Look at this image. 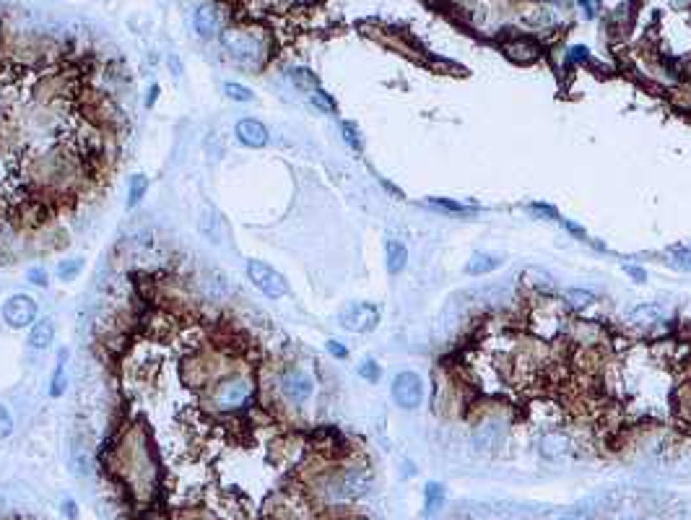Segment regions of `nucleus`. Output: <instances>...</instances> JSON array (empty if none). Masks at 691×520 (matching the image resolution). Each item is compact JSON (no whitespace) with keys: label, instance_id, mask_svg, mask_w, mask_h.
Masks as SVG:
<instances>
[{"label":"nucleus","instance_id":"nucleus-13","mask_svg":"<svg viewBox=\"0 0 691 520\" xmlns=\"http://www.w3.org/2000/svg\"><path fill=\"white\" fill-rule=\"evenodd\" d=\"M629 320H632V325H655L663 320V307H658V304H639L637 310L629 313Z\"/></svg>","mask_w":691,"mask_h":520},{"label":"nucleus","instance_id":"nucleus-31","mask_svg":"<svg viewBox=\"0 0 691 520\" xmlns=\"http://www.w3.org/2000/svg\"><path fill=\"white\" fill-rule=\"evenodd\" d=\"M325 349H328V354H330L333 359H346V357H348V349H346L341 341H335V338H330V341L325 344Z\"/></svg>","mask_w":691,"mask_h":520},{"label":"nucleus","instance_id":"nucleus-23","mask_svg":"<svg viewBox=\"0 0 691 520\" xmlns=\"http://www.w3.org/2000/svg\"><path fill=\"white\" fill-rule=\"evenodd\" d=\"M26 281L32 286H39V289H47L50 286V271L44 266H29L26 268Z\"/></svg>","mask_w":691,"mask_h":520},{"label":"nucleus","instance_id":"nucleus-33","mask_svg":"<svg viewBox=\"0 0 691 520\" xmlns=\"http://www.w3.org/2000/svg\"><path fill=\"white\" fill-rule=\"evenodd\" d=\"M580 6H583L585 16H595L600 8V0H580Z\"/></svg>","mask_w":691,"mask_h":520},{"label":"nucleus","instance_id":"nucleus-10","mask_svg":"<svg viewBox=\"0 0 691 520\" xmlns=\"http://www.w3.org/2000/svg\"><path fill=\"white\" fill-rule=\"evenodd\" d=\"M502 263H504V260L499 258V255H491V252H473L471 260H468V266H465V273H471V276H484V273L497 271Z\"/></svg>","mask_w":691,"mask_h":520},{"label":"nucleus","instance_id":"nucleus-37","mask_svg":"<svg viewBox=\"0 0 691 520\" xmlns=\"http://www.w3.org/2000/svg\"><path fill=\"white\" fill-rule=\"evenodd\" d=\"M156 99H159V86L151 84V89H149V97H146V107L151 109L153 104H156Z\"/></svg>","mask_w":691,"mask_h":520},{"label":"nucleus","instance_id":"nucleus-2","mask_svg":"<svg viewBox=\"0 0 691 520\" xmlns=\"http://www.w3.org/2000/svg\"><path fill=\"white\" fill-rule=\"evenodd\" d=\"M247 279L268 299H283L289 294V281L263 260H247Z\"/></svg>","mask_w":691,"mask_h":520},{"label":"nucleus","instance_id":"nucleus-28","mask_svg":"<svg viewBox=\"0 0 691 520\" xmlns=\"http://www.w3.org/2000/svg\"><path fill=\"white\" fill-rule=\"evenodd\" d=\"M670 263H673L676 268L691 271V248H673L670 250Z\"/></svg>","mask_w":691,"mask_h":520},{"label":"nucleus","instance_id":"nucleus-24","mask_svg":"<svg viewBox=\"0 0 691 520\" xmlns=\"http://www.w3.org/2000/svg\"><path fill=\"white\" fill-rule=\"evenodd\" d=\"M499 434L502 432H499L497 424H481V427L475 429V445H478V447H489L491 440H497Z\"/></svg>","mask_w":691,"mask_h":520},{"label":"nucleus","instance_id":"nucleus-29","mask_svg":"<svg viewBox=\"0 0 691 520\" xmlns=\"http://www.w3.org/2000/svg\"><path fill=\"white\" fill-rule=\"evenodd\" d=\"M73 466H76V471H81V474H88V471H91V461H88V455L84 447H73Z\"/></svg>","mask_w":691,"mask_h":520},{"label":"nucleus","instance_id":"nucleus-6","mask_svg":"<svg viewBox=\"0 0 691 520\" xmlns=\"http://www.w3.org/2000/svg\"><path fill=\"white\" fill-rule=\"evenodd\" d=\"M234 136H237V141L242 143V146H247V149H263V146H268V138H270L268 128H265L258 118L237 120Z\"/></svg>","mask_w":691,"mask_h":520},{"label":"nucleus","instance_id":"nucleus-17","mask_svg":"<svg viewBox=\"0 0 691 520\" xmlns=\"http://www.w3.org/2000/svg\"><path fill=\"white\" fill-rule=\"evenodd\" d=\"M442 502H444V489L437 481H429L426 489H424V510H426V515H434L437 510L442 508Z\"/></svg>","mask_w":691,"mask_h":520},{"label":"nucleus","instance_id":"nucleus-20","mask_svg":"<svg viewBox=\"0 0 691 520\" xmlns=\"http://www.w3.org/2000/svg\"><path fill=\"white\" fill-rule=\"evenodd\" d=\"M507 53L515 57V60H525V63H530V60H536L538 57V47L533 42H518V44H507Z\"/></svg>","mask_w":691,"mask_h":520},{"label":"nucleus","instance_id":"nucleus-27","mask_svg":"<svg viewBox=\"0 0 691 520\" xmlns=\"http://www.w3.org/2000/svg\"><path fill=\"white\" fill-rule=\"evenodd\" d=\"M564 299H567V302H572V304H577V307H585V304H593L595 302V294L587 292V289H567Z\"/></svg>","mask_w":691,"mask_h":520},{"label":"nucleus","instance_id":"nucleus-34","mask_svg":"<svg viewBox=\"0 0 691 520\" xmlns=\"http://www.w3.org/2000/svg\"><path fill=\"white\" fill-rule=\"evenodd\" d=\"M627 273H629V276H632V279H634V281H637V284H645V281H647V273L642 271L639 266H627Z\"/></svg>","mask_w":691,"mask_h":520},{"label":"nucleus","instance_id":"nucleus-8","mask_svg":"<svg viewBox=\"0 0 691 520\" xmlns=\"http://www.w3.org/2000/svg\"><path fill=\"white\" fill-rule=\"evenodd\" d=\"M55 333H57V328H55L53 317H37L34 325L29 328L26 344H29V349H34V351H47V349L53 346Z\"/></svg>","mask_w":691,"mask_h":520},{"label":"nucleus","instance_id":"nucleus-30","mask_svg":"<svg viewBox=\"0 0 691 520\" xmlns=\"http://www.w3.org/2000/svg\"><path fill=\"white\" fill-rule=\"evenodd\" d=\"M8 434H13V416H11V411L0 403V440L8 437Z\"/></svg>","mask_w":691,"mask_h":520},{"label":"nucleus","instance_id":"nucleus-11","mask_svg":"<svg viewBox=\"0 0 691 520\" xmlns=\"http://www.w3.org/2000/svg\"><path fill=\"white\" fill-rule=\"evenodd\" d=\"M385 258H388V271L395 276L406 268V263H408V250L403 242H395V239H388V245H385Z\"/></svg>","mask_w":691,"mask_h":520},{"label":"nucleus","instance_id":"nucleus-26","mask_svg":"<svg viewBox=\"0 0 691 520\" xmlns=\"http://www.w3.org/2000/svg\"><path fill=\"white\" fill-rule=\"evenodd\" d=\"M429 203H432V206L444 208V211H453V214H463V216H468V214H473L475 211V206H463V203H455V201H450V198H432Z\"/></svg>","mask_w":691,"mask_h":520},{"label":"nucleus","instance_id":"nucleus-5","mask_svg":"<svg viewBox=\"0 0 691 520\" xmlns=\"http://www.w3.org/2000/svg\"><path fill=\"white\" fill-rule=\"evenodd\" d=\"M390 393H392V401H395V406L410 411V409L422 406L424 382L416 372H400V375H395V380H392V388H390Z\"/></svg>","mask_w":691,"mask_h":520},{"label":"nucleus","instance_id":"nucleus-7","mask_svg":"<svg viewBox=\"0 0 691 520\" xmlns=\"http://www.w3.org/2000/svg\"><path fill=\"white\" fill-rule=\"evenodd\" d=\"M193 29L200 39H216L218 32H221V19H218L216 8L214 6H200L193 13Z\"/></svg>","mask_w":691,"mask_h":520},{"label":"nucleus","instance_id":"nucleus-32","mask_svg":"<svg viewBox=\"0 0 691 520\" xmlns=\"http://www.w3.org/2000/svg\"><path fill=\"white\" fill-rule=\"evenodd\" d=\"M587 57H590V53H587L585 47H572V50L567 53V63H583Z\"/></svg>","mask_w":691,"mask_h":520},{"label":"nucleus","instance_id":"nucleus-25","mask_svg":"<svg viewBox=\"0 0 691 520\" xmlns=\"http://www.w3.org/2000/svg\"><path fill=\"white\" fill-rule=\"evenodd\" d=\"M359 378L367 380V382H379V378H382V369H379V364L375 362V359H364V362L359 364Z\"/></svg>","mask_w":691,"mask_h":520},{"label":"nucleus","instance_id":"nucleus-38","mask_svg":"<svg viewBox=\"0 0 691 520\" xmlns=\"http://www.w3.org/2000/svg\"><path fill=\"white\" fill-rule=\"evenodd\" d=\"M562 224H564V229H569V232H572V234H577V237H580V239H583V237H585V232H583V227H577V224H572V221H567V219H564Z\"/></svg>","mask_w":691,"mask_h":520},{"label":"nucleus","instance_id":"nucleus-16","mask_svg":"<svg viewBox=\"0 0 691 520\" xmlns=\"http://www.w3.org/2000/svg\"><path fill=\"white\" fill-rule=\"evenodd\" d=\"M81 271H84V260L81 258L57 260V268H55V273H57L60 281H76L78 276H81Z\"/></svg>","mask_w":691,"mask_h":520},{"label":"nucleus","instance_id":"nucleus-35","mask_svg":"<svg viewBox=\"0 0 691 520\" xmlns=\"http://www.w3.org/2000/svg\"><path fill=\"white\" fill-rule=\"evenodd\" d=\"M533 211H538V214H543V216L559 219V214H556V208H553V206H546V203H533Z\"/></svg>","mask_w":691,"mask_h":520},{"label":"nucleus","instance_id":"nucleus-12","mask_svg":"<svg viewBox=\"0 0 691 520\" xmlns=\"http://www.w3.org/2000/svg\"><path fill=\"white\" fill-rule=\"evenodd\" d=\"M149 193V177L146 174H133L128 180V203L125 206L133 211V208H138L143 203V198Z\"/></svg>","mask_w":691,"mask_h":520},{"label":"nucleus","instance_id":"nucleus-1","mask_svg":"<svg viewBox=\"0 0 691 520\" xmlns=\"http://www.w3.org/2000/svg\"><path fill=\"white\" fill-rule=\"evenodd\" d=\"M276 388L289 406H304L314 393V378L296 362H281L276 372Z\"/></svg>","mask_w":691,"mask_h":520},{"label":"nucleus","instance_id":"nucleus-39","mask_svg":"<svg viewBox=\"0 0 691 520\" xmlns=\"http://www.w3.org/2000/svg\"><path fill=\"white\" fill-rule=\"evenodd\" d=\"M63 510H65V515H68V518H76V505H73L70 499H65Z\"/></svg>","mask_w":691,"mask_h":520},{"label":"nucleus","instance_id":"nucleus-21","mask_svg":"<svg viewBox=\"0 0 691 520\" xmlns=\"http://www.w3.org/2000/svg\"><path fill=\"white\" fill-rule=\"evenodd\" d=\"M310 102H312V104L320 109V112H325V115H335V112H338V104H335V99L330 97V94H325L323 89L312 91V94H310Z\"/></svg>","mask_w":691,"mask_h":520},{"label":"nucleus","instance_id":"nucleus-4","mask_svg":"<svg viewBox=\"0 0 691 520\" xmlns=\"http://www.w3.org/2000/svg\"><path fill=\"white\" fill-rule=\"evenodd\" d=\"M338 323L348 333H369L379 323V307L369 302H348L338 313Z\"/></svg>","mask_w":691,"mask_h":520},{"label":"nucleus","instance_id":"nucleus-15","mask_svg":"<svg viewBox=\"0 0 691 520\" xmlns=\"http://www.w3.org/2000/svg\"><path fill=\"white\" fill-rule=\"evenodd\" d=\"M218 224H221V219H218L216 211H214V208H205L203 214H200L198 229H200V234H205V237H208L211 242H214V245H216V242H221V237H218V232H216Z\"/></svg>","mask_w":691,"mask_h":520},{"label":"nucleus","instance_id":"nucleus-9","mask_svg":"<svg viewBox=\"0 0 691 520\" xmlns=\"http://www.w3.org/2000/svg\"><path fill=\"white\" fill-rule=\"evenodd\" d=\"M68 357H70V351L68 349H60V354H57V364L53 369V378H50V398H63L65 390H68Z\"/></svg>","mask_w":691,"mask_h":520},{"label":"nucleus","instance_id":"nucleus-22","mask_svg":"<svg viewBox=\"0 0 691 520\" xmlns=\"http://www.w3.org/2000/svg\"><path fill=\"white\" fill-rule=\"evenodd\" d=\"M341 133H343V141L354 149V151H361L364 149V141H361V133H359V128L354 125V122H348V120H343L341 122Z\"/></svg>","mask_w":691,"mask_h":520},{"label":"nucleus","instance_id":"nucleus-14","mask_svg":"<svg viewBox=\"0 0 691 520\" xmlns=\"http://www.w3.org/2000/svg\"><path fill=\"white\" fill-rule=\"evenodd\" d=\"M289 78H292L294 86L299 89V91H304V94H312V91L320 89V81H317V76H314L310 68H292Z\"/></svg>","mask_w":691,"mask_h":520},{"label":"nucleus","instance_id":"nucleus-3","mask_svg":"<svg viewBox=\"0 0 691 520\" xmlns=\"http://www.w3.org/2000/svg\"><path fill=\"white\" fill-rule=\"evenodd\" d=\"M0 317L8 328L21 331V328H32L34 320L39 317V307L29 294H13L0 307Z\"/></svg>","mask_w":691,"mask_h":520},{"label":"nucleus","instance_id":"nucleus-36","mask_svg":"<svg viewBox=\"0 0 691 520\" xmlns=\"http://www.w3.org/2000/svg\"><path fill=\"white\" fill-rule=\"evenodd\" d=\"M167 63H169V71H172L174 78L182 73V65H180V60H177V55H169V57H167Z\"/></svg>","mask_w":691,"mask_h":520},{"label":"nucleus","instance_id":"nucleus-19","mask_svg":"<svg viewBox=\"0 0 691 520\" xmlns=\"http://www.w3.org/2000/svg\"><path fill=\"white\" fill-rule=\"evenodd\" d=\"M567 450H569V443H567V437H562V434H546V440H543V453L549 455V458L564 455Z\"/></svg>","mask_w":691,"mask_h":520},{"label":"nucleus","instance_id":"nucleus-18","mask_svg":"<svg viewBox=\"0 0 691 520\" xmlns=\"http://www.w3.org/2000/svg\"><path fill=\"white\" fill-rule=\"evenodd\" d=\"M224 94L231 102H239V104H247V102H255V91L245 84H237V81H227L224 84Z\"/></svg>","mask_w":691,"mask_h":520}]
</instances>
